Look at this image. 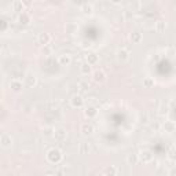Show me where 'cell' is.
Masks as SVG:
<instances>
[{
  "label": "cell",
  "instance_id": "1",
  "mask_svg": "<svg viewBox=\"0 0 176 176\" xmlns=\"http://www.w3.org/2000/svg\"><path fill=\"white\" fill-rule=\"evenodd\" d=\"M70 103H72L73 108H81L84 105V99H83L81 95H73L72 99H70Z\"/></svg>",
  "mask_w": 176,
  "mask_h": 176
},
{
  "label": "cell",
  "instance_id": "2",
  "mask_svg": "<svg viewBox=\"0 0 176 176\" xmlns=\"http://www.w3.org/2000/svg\"><path fill=\"white\" fill-rule=\"evenodd\" d=\"M117 58L118 61H121V62H125V61H128L129 59V51L125 48H121L117 51Z\"/></svg>",
  "mask_w": 176,
  "mask_h": 176
},
{
  "label": "cell",
  "instance_id": "3",
  "mask_svg": "<svg viewBox=\"0 0 176 176\" xmlns=\"http://www.w3.org/2000/svg\"><path fill=\"white\" fill-rule=\"evenodd\" d=\"M50 40H51V36H50L48 33H39V37H37V41H39V44H43V46H47L50 43Z\"/></svg>",
  "mask_w": 176,
  "mask_h": 176
},
{
  "label": "cell",
  "instance_id": "4",
  "mask_svg": "<svg viewBox=\"0 0 176 176\" xmlns=\"http://www.w3.org/2000/svg\"><path fill=\"white\" fill-rule=\"evenodd\" d=\"M58 61L62 66H69L72 63V56L69 55V54H62V55H59Z\"/></svg>",
  "mask_w": 176,
  "mask_h": 176
},
{
  "label": "cell",
  "instance_id": "5",
  "mask_svg": "<svg viewBox=\"0 0 176 176\" xmlns=\"http://www.w3.org/2000/svg\"><path fill=\"white\" fill-rule=\"evenodd\" d=\"M11 143H13L11 135H8V134H3V135H2V146H3L4 149L10 147V146H11Z\"/></svg>",
  "mask_w": 176,
  "mask_h": 176
},
{
  "label": "cell",
  "instance_id": "6",
  "mask_svg": "<svg viewBox=\"0 0 176 176\" xmlns=\"http://www.w3.org/2000/svg\"><path fill=\"white\" fill-rule=\"evenodd\" d=\"M94 81L96 83H103L105 81V77H106V74L103 73V70H96V72H94Z\"/></svg>",
  "mask_w": 176,
  "mask_h": 176
},
{
  "label": "cell",
  "instance_id": "7",
  "mask_svg": "<svg viewBox=\"0 0 176 176\" xmlns=\"http://www.w3.org/2000/svg\"><path fill=\"white\" fill-rule=\"evenodd\" d=\"M80 131H81L84 135H90V134H92V131H94V127H92L90 123H84V124L81 125V128H80Z\"/></svg>",
  "mask_w": 176,
  "mask_h": 176
},
{
  "label": "cell",
  "instance_id": "8",
  "mask_svg": "<svg viewBox=\"0 0 176 176\" xmlns=\"http://www.w3.org/2000/svg\"><path fill=\"white\" fill-rule=\"evenodd\" d=\"M11 88H13L14 91H21V90H22V87H23V84H22V81H20V80H13V81H11Z\"/></svg>",
  "mask_w": 176,
  "mask_h": 176
},
{
  "label": "cell",
  "instance_id": "9",
  "mask_svg": "<svg viewBox=\"0 0 176 176\" xmlns=\"http://www.w3.org/2000/svg\"><path fill=\"white\" fill-rule=\"evenodd\" d=\"M55 138L58 140H63L66 138V132H65V129L63 128H58V129L55 131Z\"/></svg>",
  "mask_w": 176,
  "mask_h": 176
},
{
  "label": "cell",
  "instance_id": "10",
  "mask_svg": "<svg viewBox=\"0 0 176 176\" xmlns=\"http://www.w3.org/2000/svg\"><path fill=\"white\" fill-rule=\"evenodd\" d=\"M96 62H98V56L95 55V54H90V55L87 56V63H90L91 66Z\"/></svg>",
  "mask_w": 176,
  "mask_h": 176
},
{
  "label": "cell",
  "instance_id": "11",
  "mask_svg": "<svg viewBox=\"0 0 176 176\" xmlns=\"http://www.w3.org/2000/svg\"><path fill=\"white\" fill-rule=\"evenodd\" d=\"M80 70H81L83 74H88V73H91V65L90 63H83Z\"/></svg>",
  "mask_w": 176,
  "mask_h": 176
},
{
  "label": "cell",
  "instance_id": "12",
  "mask_svg": "<svg viewBox=\"0 0 176 176\" xmlns=\"http://www.w3.org/2000/svg\"><path fill=\"white\" fill-rule=\"evenodd\" d=\"M140 158L143 160V162H150L151 158H153V156H151L149 151H144V153H142V156H140Z\"/></svg>",
  "mask_w": 176,
  "mask_h": 176
},
{
  "label": "cell",
  "instance_id": "13",
  "mask_svg": "<svg viewBox=\"0 0 176 176\" xmlns=\"http://www.w3.org/2000/svg\"><path fill=\"white\" fill-rule=\"evenodd\" d=\"M164 128H165V131H166V132H169V134L175 131V125H173L172 121H166L165 125H164Z\"/></svg>",
  "mask_w": 176,
  "mask_h": 176
},
{
  "label": "cell",
  "instance_id": "14",
  "mask_svg": "<svg viewBox=\"0 0 176 176\" xmlns=\"http://www.w3.org/2000/svg\"><path fill=\"white\" fill-rule=\"evenodd\" d=\"M105 173H108L109 176H114L117 173V169H116L114 166H106V168H105Z\"/></svg>",
  "mask_w": 176,
  "mask_h": 176
},
{
  "label": "cell",
  "instance_id": "15",
  "mask_svg": "<svg viewBox=\"0 0 176 176\" xmlns=\"http://www.w3.org/2000/svg\"><path fill=\"white\" fill-rule=\"evenodd\" d=\"M30 21V17H29V14H26V13H22L20 15V22H22V23H28Z\"/></svg>",
  "mask_w": 176,
  "mask_h": 176
},
{
  "label": "cell",
  "instance_id": "16",
  "mask_svg": "<svg viewBox=\"0 0 176 176\" xmlns=\"http://www.w3.org/2000/svg\"><path fill=\"white\" fill-rule=\"evenodd\" d=\"M140 39H142V36H140L139 32H135V33H132V35H131V40H132L134 43H139Z\"/></svg>",
  "mask_w": 176,
  "mask_h": 176
},
{
  "label": "cell",
  "instance_id": "17",
  "mask_svg": "<svg viewBox=\"0 0 176 176\" xmlns=\"http://www.w3.org/2000/svg\"><path fill=\"white\" fill-rule=\"evenodd\" d=\"M95 114H96V109L95 108H88L85 110V116H88V117H94Z\"/></svg>",
  "mask_w": 176,
  "mask_h": 176
},
{
  "label": "cell",
  "instance_id": "18",
  "mask_svg": "<svg viewBox=\"0 0 176 176\" xmlns=\"http://www.w3.org/2000/svg\"><path fill=\"white\" fill-rule=\"evenodd\" d=\"M127 161H128V164H136L138 162V156H136V154L128 156L127 157Z\"/></svg>",
  "mask_w": 176,
  "mask_h": 176
},
{
  "label": "cell",
  "instance_id": "19",
  "mask_svg": "<svg viewBox=\"0 0 176 176\" xmlns=\"http://www.w3.org/2000/svg\"><path fill=\"white\" fill-rule=\"evenodd\" d=\"M13 7L15 11H22V3H21V2H14Z\"/></svg>",
  "mask_w": 176,
  "mask_h": 176
},
{
  "label": "cell",
  "instance_id": "20",
  "mask_svg": "<svg viewBox=\"0 0 176 176\" xmlns=\"http://www.w3.org/2000/svg\"><path fill=\"white\" fill-rule=\"evenodd\" d=\"M164 29H165V22H164V21H158V22H157V30H158V32H162Z\"/></svg>",
  "mask_w": 176,
  "mask_h": 176
},
{
  "label": "cell",
  "instance_id": "21",
  "mask_svg": "<svg viewBox=\"0 0 176 176\" xmlns=\"http://www.w3.org/2000/svg\"><path fill=\"white\" fill-rule=\"evenodd\" d=\"M26 78L29 80V84H28V85H29V87H32V85H35V84H36V77H35V76L29 74V76H28V77H26Z\"/></svg>",
  "mask_w": 176,
  "mask_h": 176
},
{
  "label": "cell",
  "instance_id": "22",
  "mask_svg": "<svg viewBox=\"0 0 176 176\" xmlns=\"http://www.w3.org/2000/svg\"><path fill=\"white\" fill-rule=\"evenodd\" d=\"M171 158V160H176V149H172V150L169 151V156H168Z\"/></svg>",
  "mask_w": 176,
  "mask_h": 176
},
{
  "label": "cell",
  "instance_id": "23",
  "mask_svg": "<svg viewBox=\"0 0 176 176\" xmlns=\"http://www.w3.org/2000/svg\"><path fill=\"white\" fill-rule=\"evenodd\" d=\"M83 10H84V11H91V10H92L91 4H87V3L83 4Z\"/></svg>",
  "mask_w": 176,
  "mask_h": 176
},
{
  "label": "cell",
  "instance_id": "24",
  "mask_svg": "<svg viewBox=\"0 0 176 176\" xmlns=\"http://www.w3.org/2000/svg\"><path fill=\"white\" fill-rule=\"evenodd\" d=\"M151 84H153V81H151L150 78H144V85H146V87H150Z\"/></svg>",
  "mask_w": 176,
  "mask_h": 176
}]
</instances>
